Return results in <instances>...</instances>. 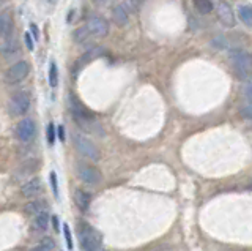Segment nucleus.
<instances>
[{"label":"nucleus","instance_id":"f257e3e1","mask_svg":"<svg viewBox=\"0 0 252 251\" xmlns=\"http://www.w3.org/2000/svg\"><path fill=\"white\" fill-rule=\"evenodd\" d=\"M68 106H69V111H71V114H73L76 123L84 131H87V133H96V135L99 133V135L102 136L101 125L96 120H94L93 114L82 105V101L79 100L74 95V93H69V97H68Z\"/></svg>","mask_w":252,"mask_h":251},{"label":"nucleus","instance_id":"f03ea898","mask_svg":"<svg viewBox=\"0 0 252 251\" xmlns=\"http://www.w3.org/2000/svg\"><path fill=\"white\" fill-rule=\"evenodd\" d=\"M77 237L82 251H106L101 243V234L89 223H81L77 226Z\"/></svg>","mask_w":252,"mask_h":251},{"label":"nucleus","instance_id":"7ed1b4c3","mask_svg":"<svg viewBox=\"0 0 252 251\" xmlns=\"http://www.w3.org/2000/svg\"><path fill=\"white\" fill-rule=\"evenodd\" d=\"M228 62H230L235 74L241 79H248L249 76H252V56L249 52L233 51L228 56Z\"/></svg>","mask_w":252,"mask_h":251},{"label":"nucleus","instance_id":"20e7f679","mask_svg":"<svg viewBox=\"0 0 252 251\" xmlns=\"http://www.w3.org/2000/svg\"><path fill=\"white\" fill-rule=\"evenodd\" d=\"M73 141H74L77 152L82 156H85L87 160H92V161H99V158H101L99 148L90 138H87L85 135H81V133H74Z\"/></svg>","mask_w":252,"mask_h":251},{"label":"nucleus","instance_id":"39448f33","mask_svg":"<svg viewBox=\"0 0 252 251\" xmlns=\"http://www.w3.org/2000/svg\"><path fill=\"white\" fill-rule=\"evenodd\" d=\"M30 105H32L30 93L26 90H19L8 101V112L13 117H22L24 114H27Z\"/></svg>","mask_w":252,"mask_h":251},{"label":"nucleus","instance_id":"423d86ee","mask_svg":"<svg viewBox=\"0 0 252 251\" xmlns=\"http://www.w3.org/2000/svg\"><path fill=\"white\" fill-rule=\"evenodd\" d=\"M30 73V64L26 60H18L6 70L3 74V79L6 84H18L24 81Z\"/></svg>","mask_w":252,"mask_h":251},{"label":"nucleus","instance_id":"0eeeda50","mask_svg":"<svg viewBox=\"0 0 252 251\" xmlns=\"http://www.w3.org/2000/svg\"><path fill=\"white\" fill-rule=\"evenodd\" d=\"M77 176L82 180L85 185H98L101 182V172L90 163L79 161L77 163Z\"/></svg>","mask_w":252,"mask_h":251},{"label":"nucleus","instance_id":"6e6552de","mask_svg":"<svg viewBox=\"0 0 252 251\" xmlns=\"http://www.w3.org/2000/svg\"><path fill=\"white\" fill-rule=\"evenodd\" d=\"M35 135H36V125L30 117H26V119H22L16 125V136L22 143H29V141L35 138Z\"/></svg>","mask_w":252,"mask_h":251},{"label":"nucleus","instance_id":"1a4fd4ad","mask_svg":"<svg viewBox=\"0 0 252 251\" xmlns=\"http://www.w3.org/2000/svg\"><path fill=\"white\" fill-rule=\"evenodd\" d=\"M85 27L89 29L93 38H104L109 34V22L102 16H92L87 21Z\"/></svg>","mask_w":252,"mask_h":251},{"label":"nucleus","instance_id":"9d476101","mask_svg":"<svg viewBox=\"0 0 252 251\" xmlns=\"http://www.w3.org/2000/svg\"><path fill=\"white\" fill-rule=\"evenodd\" d=\"M216 13H218V19L222 22L225 27H233L235 26V14H233V10L232 6L228 5L224 0H220V2L216 3Z\"/></svg>","mask_w":252,"mask_h":251},{"label":"nucleus","instance_id":"9b49d317","mask_svg":"<svg viewBox=\"0 0 252 251\" xmlns=\"http://www.w3.org/2000/svg\"><path fill=\"white\" fill-rule=\"evenodd\" d=\"M21 193L24 198H38V196L43 193V182L38 177L30 179L26 183H22Z\"/></svg>","mask_w":252,"mask_h":251},{"label":"nucleus","instance_id":"f8f14e48","mask_svg":"<svg viewBox=\"0 0 252 251\" xmlns=\"http://www.w3.org/2000/svg\"><path fill=\"white\" fill-rule=\"evenodd\" d=\"M99 56H102V49L101 48H92V49H89L85 54H82V56L76 60L74 68H73V73L77 74L84 67H87V65L90 64V62H93L94 59L99 57Z\"/></svg>","mask_w":252,"mask_h":251},{"label":"nucleus","instance_id":"ddd939ff","mask_svg":"<svg viewBox=\"0 0 252 251\" xmlns=\"http://www.w3.org/2000/svg\"><path fill=\"white\" fill-rule=\"evenodd\" d=\"M0 52L3 54V57H5L6 60L18 57V56H19V52H21L19 41H18V40H14V38H6V41L2 44V48H0Z\"/></svg>","mask_w":252,"mask_h":251},{"label":"nucleus","instance_id":"4468645a","mask_svg":"<svg viewBox=\"0 0 252 251\" xmlns=\"http://www.w3.org/2000/svg\"><path fill=\"white\" fill-rule=\"evenodd\" d=\"M112 21L115 22L118 27H123V26L128 24L129 14H128V8H126L123 3H118V5L114 6V10H112Z\"/></svg>","mask_w":252,"mask_h":251},{"label":"nucleus","instance_id":"2eb2a0df","mask_svg":"<svg viewBox=\"0 0 252 251\" xmlns=\"http://www.w3.org/2000/svg\"><path fill=\"white\" fill-rule=\"evenodd\" d=\"M74 202L79 207V210L87 212L90 207V204H92V194L89 191L82 190V188H77V190L74 191Z\"/></svg>","mask_w":252,"mask_h":251},{"label":"nucleus","instance_id":"dca6fc26","mask_svg":"<svg viewBox=\"0 0 252 251\" xmlns=\"http://www.w3.org/2000/svg\"><path fill=\"white\" fill-rule=\"evenodd\" d=\"M13 32V18L8 13H0V40L10 38Z\"/></svg>","mask_w":252,"mask_h":251},{"label":"nucleus","instance_id":"f3484780","mask_svg":"<svg viewBox=\"0 0 252 251\" xmlns=\"http://www.w3.org/2000/svg\"><path fill=\"white\" fill-rule=\"evenodd\" d=\"M73 38H74V41L77 44H82V46H89L92 43V40H93L92 34L89 32V29H87L85 26L76 29L74 34H73Z\"/></svg>","mask_w":252,"mask_h":251},{"label":"nucleus","instance_id":"a211bd4d","mask_svg":"<svg viewBox=\"0 0 252 251\" xmlns=\"http://www.w3.org/2000/svg\"><path fill=\"white\" fill-rule=\"evenodd\" d=\"M49 221H51V218H49V214L47 212H39V214H36L35 216H33V227L36 231H46L47 229V226H49Z\"/></svg>","mask_w":252,"mask_h":251},{"label":"nucleus","instance_id":"6ab92c4d","mask_svg":"<svg viewBox=\"0 0 252 251\" xmlns=\"http://www.w3.org/2000/svg\"><path fill=\"white\" fill-rule=\"evenodd\" d=\"M46 209V202L35 198L33 201H29L26 206H24V212H26L27 215H36L39 212H43Z\"/></svg>","mask_w":252,"mask_h":251},{"label":"nucleus","instance_id":"aec40b11","mask_svg":"<svg viewBox=\"0 0 252 251\" xmlns=\"http://www.w3.org/2000/svg\"><path fill=\"white\" fill-rule=\"evenodd\" d=\"M238 16L244 26L252 27V6L248 3H240L238 5Z\"/></svg>","mask_w":252,"mask_h":251},{"label":"nucleus","instance_id":"412c9836","mask_svg":"<svg viewBox=\"0 0 252 251\" xmlns=\"http://www.w3.org/2000/svg\"><path fill=\"white\" fill-rule=\"evenodd\" d=\"M194 6L200 14H208L213 10V2L211 0H194Z\"/></svg>","mask_w":252,"mask_h":251},{"label":"nucleus","instance_id":"4be33fe9","mask_svg":"<svg viewBox=\"0 0 252 251\" xmlns=\"http://www.w3.org/2000/svg\"><path fill=\"white\" fill-rule=\"evenodd\" d=\"M49 84H51V87H57V84H59V73H57V65L55 64H51V68H49Z\"/></svg>","mask_w":252,"mask_h":251},{"label":"nucleus","instance_id":"5701e85b","mask_svg":"<svg viewBox=\"0 0 252 251\" xmlns=\"http://www.w3.org/2000/svg\"><path fill=\"white\" fill-rule=\"evenodd\" d=\"M63 234H65L66 248H68L69 251H73L74 243H73V235H71V231H69V226H68V224H63Z\"/></svg>","mask_w":252,"mask_h":251},{"label":"nucleus","instance_id":"b1692460","mask_svg":"<svg viewBox=\"0 0 252 251\" xmlns=\"http://www.w3.org/2000/svg\"><path fill=\"white\" fill-rule=\"evenodd\" d=\"M39 247H43L44 251H52L55 248V242L52 237H49V235H46V237L41 239V242H39Z\"/></svg>","mask_w":252,"mask_h":251},{"label":"nucleus","instance_id":"393cba45","mask_svg":"<svg viewBox=\"0 0 252 251\" xmlns=\"http://www.w3.org/2000/svg\"><path fill=\"white\" fill-rule=\"evenodd\" d=\"M244 97H246L248 103L252 105V76H249L246 84H244Z\"/></svg>","mask_w":252,"mask_h":251},{"label":"nucleus","instance_id":"a878e982","mask_svg":"<svg viewBox=\"0 0 252 251\" xmlns=\"http://www.w3.org/2000/svg\"><path fill=\"white\" fill-rule=\"evenodd\" d=\"M51 188H52L54 198H55V199H60V198H59V182H57V174H55L54 171L51 172Z\"/></svg>","mask_w":252,"mask_h":251},{"label":"nucleus","instance_id":"bb28decb","mask_svg":"<svg viewBox=\"0 0 252 251\" xmlns=\"http://www.w3.org/2000/svg\"><path fill=\"white\" fill-rule=\"evenodd\" d=\"M46 139H47V143H49V145H54V143H55V128H54V125H52V123L47 125Z\"/></svg>","mask_w":252,"mask_h":251},{"label":"nucleus","instance_id":"cd10ccee","mask_svg":"<svg viewBox=\"0 0 252 251\" xmlns=\"http://www.w3.org/2000/svg\"><path fill=\"white\" fill-rule=\"evenodd\" d=\"M240 112H241V115L244 117V119L252 120V105H251V103L244 105V106L240 109Z\"/></svg>","mask_w":252,"mask_h":251},{"label":"nucleus","instance_id":"c85d7f7f","mask_svg":"<svg viewBox=\"0 0 252 251\" xmlns=\"http://www.w3.org/2000/svg\"><path fill=\"white\" fill-rule=\"evenodd\" d=\"M24 38H26V44H27V48L32 51V49H33V41H32V36H30L29 34H26V36H24Z\"/></svg>","mask_w":252,"mask_h":251},{"label":"nucleus","instance_id":"c756f323","mask_svg":"<svg viewBox=\"0 0 252 251\" xmlns=\"http://www.w3.org/2000/svg\"><path fill=\"white\" fill-rule=\"evenodd\" d=\"M57 135H59L60 141H65V128H63V127H59V131H57Z\"/></svg>","mask_w":252,"mask_h":251},{"label":"nucleus","instance_id":"7c9ffc66","mask_svg":"<svg viewBox=\"0 0 252 251\" xmlns=\"http://www.w3.org/2000/svg\"><path fill=\"white\" fill-rule=\"evenodd\" d=\"M51 221L54 223V227H55V231L59 232V231H60V227H59V218H57V216H52V218H51Z\"/></svg>","mask_w":252,"mask_h":251},{"label":"nucleus","instance_id":"2f4dec72","mask_svg":"<svg viewBox=\"0 0 252 251\" xmlns=\"http://www.w3.org/2000/svg\"><path fill=\"white\" fill-rule=\"evenodd\" d=\"M94 5H107L109 0H92Z\"/></svg>","mask_w":252,"mask_h":251},{"label":"nucleus","instance_id":"473e14b6","mask_svg":"<svg viewBox=\"0 0 252 251\" xmlns=\"http://www.w3.org/2000/svg\"><path fill=\"white\" fill-rule=\"evenodd\" d=\"M30 29H32V34L35 35V38H38V30H36V26H35V24H32V27H30Z\"/></svg>","mask_w":252,"mask_h":251},{"label":"nucleus","instance_id":"72a5a7b5","mask_svg":"<svg viewBox=\"0 0 252 251\" xmlns=\"http://www.w3.org/2000/svg\"><path fill=\"white\" fill-rule=\"evenodd\" d=\"M29 251H44V248H43V247H39V245H36V247H33V248H30Z\"/></svg>","mask_w":252,"mask_h":251},{"label":"nucleus","instance_id":"f704fd0d","mask_svg":"<svg viewBox=\"0 0 252 251\" xmlns=\"http://www.w3.org/2000/svg\"><path fill=\"white\" fill-rule=\"evenodd\" d=\"M47 2H49V3H55V2H57V0H47Z\"/></svg>","mask_w":252,"mask_h":251},{"label":"nucleus","instance_id":"c9c22d12","mask_svg":"<svg viewBox=\"0 0 252 251\" xmlns=\"http://www.w3.org/2000/svg\"><path fill=\"white\" fill-rule=\"evenodd\" d=\"M3 3V0H0V5H2Z\"/></svg>","mask_w":252,"mask_h":251}]
</instances>
